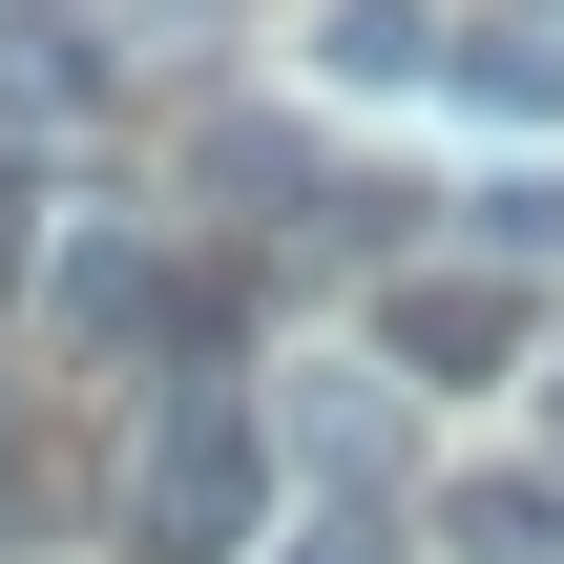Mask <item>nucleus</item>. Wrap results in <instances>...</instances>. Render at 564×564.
I'll use <instances>...</instances> for the list:
<instances>
[{
	"label": "nucleus",
	"instance_id": "obj_1",
	"mask_svg": "<svg viewBox=\"0 0 564 564\" xmlns=\"http://www.w3.org/2000/svg\"><path fill=\"white\" fill-rule=\"evenodd\" d=\"M251 523H272V419L230 377H167L126 440V564H230Z\"/></svg>",
	"mask_w": 564,
	"mask_h": 564
},
{
	"label": "nucleus",
	"instance_id": "obj_2",
	"mask_svg": "<svg viewBox=\"0 0 564 564\" xmlns=\"http://www.w3.org/2000/svg\"><path fill=\"white\" fill-rule=\"evenodd\" d=\"M42 314H63L105 377H230V293H209L167 230H63V251H42Z\"/></svg>",
	"mask_w": 564,
	"mask_h": 564
},
{
	"label": "nucleus",
	"instance_id": "obj_3",
	"mask_svg": "<svg viewBox=\"0 0 564 564\" xmlns=\"http://www.w3.org/2000/svg\"><path fill=\"white\" fill-rule=\"evenodd\" d=\"M502 356H523V293H502V272L440 251V272L377 293V377H440V398H460V377H502Z\"/></svg>",
	"mask_w": 564,
	"mask_h": 564
},
{
	"label": "nucleus",
	"instance_id": "obj_4",
	"mask_svg": "<svg viewBox=\"0 0 564 564\" xmlns=\"http://www.w3.org/2000/svg\"><path fill=\"white\" fill-rule=\"evenodd\" d=\"M440 544H460V564H564V481H523V460L440 481Z\"/></svg>",
	"mask_w": 564,
	"mask_h": 564
},
{
	"label": "nucleus",
	"instance_id": "obj_5",
	"mask_svg": "<svg viewBox=\"0 0 564 564\" xmlns=\"http://www.w3.org/2000/svg\"><path fill=\"white\" fill-rule=\"evenodd\" d=\"M293 460H314L335 502H377V460H398V398H377V377H314V398H293Z\"/></svg>",
	"mask_w": 564,
	"mask_h": 564
},
{
	"label": "nucleus",
	"instance_id": "obj_6",
	"mask_svg": "<svg viewBox=\"0 0 564 564\" xmlns=\"http://www.w3.org/2000/svg\"><path fill=\"white\" fill-rule=\"evenodd\" d=\"M460 230H481L460 272H502V293H523V272H564V167H502V188H460Z\"/></svg>",
	"mask_w": 564,
	"mask_h": 564
},
{
	"label": "nucleus",
	"instance_id": "obj_7",
	"mask_svg": "<svg viewBox=\"0 0 564 564\" xmlns=\"http://www.w3.org/2000/svg\"><path fill=\"white\" fill-rule=\"evenodd\" d=\"M440 84H481L502 126H564V42H523V21H460V42H440Z\"/></svg>",
	"mask_w": 564,
	"mask_h": 564
},
{
	"label": "nucleus",
	"instance_id": "obj_8",
	"mask_svg": "<svg viewBox=\"0 0 564 564\" xmlns=\"http://www.w3.org/2000/svg\"><path fill=\"white\" fill-rule=\"evenodd\" d=\"M0 105H105V42H84L63 0H21V21H0Z\"/></svg>",
	"mask_w": 564,
	"mask_h": 564
},
{
	"label": "nucleus",
	"instance_id": "obj_9",
	"mask_svg": "<svg viewBox=\"0 0 564 564\" xmlns=\"http://www.w3.org/2000/svg\"><path fill=\"white\" fill-rule=\"evenodd\" d=\"M440 42L460 21H419V0H335V84H440Z\"/></svg>",
	"mask_w": 564,
	"mask_h": 564
},
{
	"label": "nucleus",
	"instance_id": "obj_10",
	"mask_svg": "<svg viewBox=\"0 0 564 564\" xmlns=\"http://www.w3.org/2000/svg\"><path fill=\"white\" fill-rule=\"evenodd\" d=\"M293 188H314V147H293V126H251V105H230V126H209V209H293Z\"/></svg>",
	"mask_w": 564,
	"mask_h": 564
},
{
	"label": "nucleus",
	"instance_id": "obj_11",
	"mask_svg": "<svg viewBox=\"0 0 564 564\" xmlns=\"http://www.w3.org/2000/svg\"><path fill=\"white\" fill-rule=\"evenodd\" d=\"M272 564H398V523H377V502H314V523H293Z\"/></svg>",
	"mask_w": 564,
	"mask_h": 564
},
{
	"label": "nucleus",
	"instance_id": "obj_12",
	"mask_svg": "<svg viewBox=\"0 0 564 564\" xmlns=\"http://www.w3.org/2000/svg\"><path fill=\"white\" fill-rule=\"evenodd\" d=\"M21 272H42V230H21V167H0V293H21Z\"/></svg>",
	"mask_w": 564,
	"mask_h": 564
},
{
	"label": "nucleus",
	"instance_id": "obj_13",
	"mask_svg": "<svg viewBox=\"0 0 564 564\" xmlns=\"http://www.w3.org/2000/svg\"><path fill=\"white\" fill-rule=\"evenodd\" d=\"M544 419H564V377H544Z\"/></svg>",
	"mask_w": 564,
	"mask_h": 564
}]
</instances>
